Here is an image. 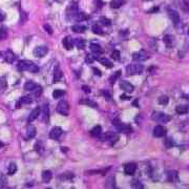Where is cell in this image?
I'll return each mask as SVG.
<instances>
[{
  "label": "cell",
  "mask_w": 189,
  "mask_h": 189,
  "mask_svg": "<svg viewBox=\"0 0 189 189\" xmlns=\"http://www.w3.org/2000/svg\"><path fill=\"white\" fill-rule=\"evenodd\" d=\"M17 68L20 72H31V73H38L39 72L38 65H36L34 62L29 61V60L19 61L17 64Z\"/></svg>",
  "instance_id": "1"
},
{
  "label": "cell",
  "mask_w": 189,
  "mask_h": 189,
  "mask_svg": "<svg viewBox=\"0 0 189 189\" xmlns=\"http://www.w3.org/2000/svg\"><path fill=\"white\" fill-rule=\"evenodd\" d=\"M144 70V66L140 63H134V64H129L126 67V74L128 76H134V75H140L142 74Z\"/></svg>",
  "instance_id": "2"
},
{
  "label": "cell",
  "mask_w": 189,
  "mask_h": 189,
  "mask_svg": "<svg viewBox=\"0 0 189 189\" xmlns=\"http://www.w3.org/2000/svg\"><path fill=\"white\" fill-rule=\"evenodd\" d=\"M98 138H99L101 141H103V142L107 141V142L111 143V145H113V144H115V143L119 140V134L108 131V132H105V134H101Z\"/></svg>",
  "instance_id": "3"
},
{
  "label": "cell",
  "mask_w": 189,
  "mask_h": 189,
  "mask_svg": "<svg viewBox=\"0 0 189 189\" xmlns=\"http://www.w3.org/2000/svg\"><path fill=\"white\" fill-rule=\"evenodd\" d=\"M151 119L158 123H167L170 120V117L164 113H161V111H154V113H152Z\"/></svg>",
  "instance_id": "4"
},
{
  "label": "cell",
  "mask_w": 189,
  "mask_h": 189,
  "mask_svg": "<svg viewBox=\"0 0 189 189\" xmlns=\"http://www.w3.org/2000/svg\"><path fill=\"white\" fill-rule=\"evenodd\" d=\"M113 124L116 126L117 130L120 131V132H124V134H129L132 131V128H131L130 125H128L126 123H121L118 120H113Z\"/></svg>",
  "instance_id": "5"
},
{
  "label": "cell",
  "mask_w": 189,
  "mask_h": 189,
  "mask_svg": "<svg viewBox=\"0 0 189 189\" xmlns=\"http://www.w3.org/2000/svg\"><path fill=\"white\" fill-rule=\"evenodd\" d=\"M57 111L59 113L63 115V116H68V113H70V104L66 101L62 100L57 105Z\"/></svg>",
  "instance_id": "6"
},
{
  "label": "cell",
  "mask_w": 189,
  "mask_h": 189,
  "mask_svg": "<svg viewBox=\"0 0 189 189\" xmlns=\"http://www.w3.org/2000/svg\"><path fill=\"white\" fill-rule=\"evenodd\" d=\"M89 47H90V50H91V52L93 53V55H95V57H93L95 60H98V59H99V55L103 54V52H104L101 45L98 43H90Z\"/></svg>",
  "instance_id": "7"
},
{
  "label": "cell",
  "mask_w": 189,
  "mask_h": 189,
  "mask_svg": "<svg viewBox=\"0 0 189 189\" xmlns=\"http://www.w3.org/2000/svg\"><path fill=\"white\" fill-rule=\"evenodd\" d=\"M47 52H48V48H47L46 46L40 45V46L36 47L35 50H34V52H33V54H34V56L37 57V58H42V57H44V56L46 55Z\"/></svg>",
  "instance_id": "8"
},
{
  "label": "cell",
  "mask_w": 189,
  "mask_h": 189,
  "mask_svg": "<svg viewBox=\"0 0 189 189\" xmlns=\"http://www.w3.org/2000/svg\"><path fill=\"white\" fill-rule=\"evenodd\" d=\"M149 57L148 55L144 53L143 50H140V52H136L132 54V59H134V61H137V62H141V61H145L147 60Z\"/></svg>",
  "instance_id": "9"
},
{
  "label": "cell",
  "mask_w": 189,
  "mask_h": 189,
  "mask_svg": "<svg viewBox=\"0 0 189 189\" xmlns=\"http://www.w3.org/2000/svg\"><path fill=\"white\" fill-rule=\"evenodd\" d=\"M166 132H167V129H166V127H164L162 125H157L154 128V136L157 138L164 137L166 134Z\"/></svg>",
  "instance_id": "10"
},
{
  "label": "cell",
  "mask_w": 189,
  "mask_h": 189,
  "mask_svg": "<svg viewBox=\"0 0 189 189\" xmlns=\"http://www.w3.org/2000/svg\"><path fill=\"white\" fill-rule=\"evenodd\" d=\"M163 41L164 43H165V45L168 48H171L172 46H175V36L172 35H165L163 37Z\"/></svg>",
  "instance_id": "11"
},
{
  "label": "cell",
  "mask_w": 189,
  "mask_h": 189,
  "mask_svg": "<svg viewBox=\"0 0 189 189\" xmlns=\"http://www.w3.org/2000/svg\"><path fill=\"white\" fill-rule=\"evenodd\" d=\"M168 15H169V18H170V20L172 21V23L175 24V25H177V24L180 23V15H179V13L177 12V11H175V10H170L168 12Z\"/></svg>",
  "instance_id": "12"
},
{
  "label": "cell",
  "mask_w": 189,
  "mask_h": 189,
  "mask_svg": "<svg viewBox=\"0 0 189 189\" xmlns=\"http://www.w3.org/2000/svg\"><path fill=\"white\" fill-rule=\"evenodd\" d=\"M137 170V165L134 163H128L124 166V172L127 175H134Z\"/></svg>",
  "instance_id": "13"
},
{
  "label": "cell",
  "mask_w": 189,
  "mask_h": 189,
  "mask_svg": "<svg viewBox=\"0 0 189 189\" xmlns=\"http://www.w3.org/2000/svg\"><path fill=\"white\" fill-rule=\"evenodd\" d=\"M62 129L60 127H54V128H52V130H50V139H53V140H58L59 138L61 137L62 136Z\"/></svg>",
  "instance_id": "14"
},
{
  "label": "cell",
  "mask_w": 189,
  "mask_h": 189,
  "mask_svg": "<svg viewBox=\"0 0 189 189\" xmlns=\"http://www.w3.org/2000/svg\"><path fill=\"white\" fill-rule=\"evenodd\" d=\"M120 87L122 88L123 90H125L126 93H132L134 90V86L132 84H131L130 82L126 81V80H124V81H121V83H120Z\"/></svg>",
  "instance_id": "15"
},
{
  "label": "cell",
  "mask_w": 189,
  "mask_h": 189,
  "mask_svg": "<svg viewBox=\"0 0 189 189\" xmlns=\"http://www.w3.org/2000/svg\"><path fill=\"white\" fill-rule=\"evenodd\" d=\"M62 43H63V46L65 47V50H73V47H74V40L72 39V37H70V36L65 37L63 39V41H62Z\"/></svg>",
  "instance_id": "16"
},
{
  "label": "cell",
  "mask_w": 189,
  "mask_h": 189,
  "mask_svg": "<svg viewBox=\"0 0 189 189\" xmlns=\"http://www.w3.org/2000/svg\"><path fill=\"white\" fill-rule=\"evenodd\" d=\"M3 59L5 60L8 63H13V62L16 60V56L12 50H6L4 54H3Z\"/></svg>",
  "instance_id": "17"
},
{
  "label": "cell",
  "mask_w": 189,
  "mask_h": 189,
  "mask_svg": "<svg viewBox=\"0 0 189 189\" xmlns=\"http://www.w3.org/2000/svg\"><path fill=\"white\" fill-rule=\"evenodd\" d=\"M78 11H79V10H78V4H77L76 2L70 3V5H68V8H67V15L73 18L74 15L78 12Z\"/></svg>",
  "instance_id": "18"
},
{
  "label": "cell",
  "mask_w": 189,
  "mask_h": 189,
  "mask_svg": "<svg viewBox=\"0 0 189 189\" xmlns=\"http://www.w3.org/2000/svg\"><path fill=\"white\" fill-rule=\"evenodd\" d=\"M62 74L63 73H62L60 66H56L55 70H54V82H55V83H57V82H59L60 80H61Z\"/></svg>",
  "instance_id": "19"
},
{
  "label": "cell",
  "mask_w": 189,
  "mask_h": 189,
  "mask_svg": "<svg viewBox=\"0 0 189 189\" xmlns=\"http://www.w3.org/2000/svg\"><path fill=\"white\" fill-rule=\"evenodd\" d=\"M39 115H40V107H36L35 109L31 113V115H29V119H27L29 123L33 122V121H35V120L38 118Z\"/></svg>",
  "instance_id": "20"
},
{
  "label": "cell",
  "mask_w": 189,
  "mask_h": 189,
  "mask_svg": "<svg viewBox=\"0 0 189 189\" xmlns=\"http://www.w3.org/2000/svg\"><path fill=\"white\" fill-rule=\"evenodd\" d=\"M41 177H42V181H43L44 183H48V182L52 180L53 173H52V171H50V170H44V171L42 172Z\"/></svg>",
  "instance_id": "21"
},
{
  "label": "cell",
  "mask_w": 189,
  "mask_h": 189,
  "mask_svg": "<svg viewBox=\"0 0 189 189\" xmlns=\"http://www.w3.org/2000/svg\"><path fill=\"white\" fill-rule=\"evenodd\" d=\"M73 19H74V20H76V21H78V22H81V21H83V20H86V19H87V16H86L84 13L79 12V11H78V12L74 15Z\"/></svg>",
  "instance_id": "22"
},
{
  "label": "cell",
  "mask_w": 189,
  "mask_h": 189,
  "mask_svg": "<svg viewBox=\"0 0 189 189\" xmlns=\"http://www.w3.org/2000/svg\"><path fill=\"white\" fill-rule=\"evenodd\" d=\"M72 29H73V32H75V33L83 34V33L86 31V26L82 25V24H75V25L72 26Z\"/></svg>",
  "instance_id": "23"
},
{
  "label": "cell",
  "mask_w": 189,
  "mask_h": 189,
  "mask_svg": "<svg viewBox=\"0 0 189 189\" xmlns=\"http://www.w3.org/2000/svg\"><path fill=\"white\" fill-rule=\"evenodd\" d=\"M80 104H85V105H88L90 107H93V108H97L98 107V104H97V102L93 101V100H89V99H82L79 101Z\"/></svg>",
  "instance_id": "24"
},
{
  "label": "cell",
  "mask_w": 189,
  "mask_h": 189,
  "mask_svg": "<svg viewBox=\"0 0 189 189\" xmlns=\"http://www.w3.org/2000/svg\"><path fill=\"white\" fill-rule=\"evenodd\" d=\"M124 4H125L124 0H111V8H113V9H119Z\"/></svg>",
  "instance_id": "25"
},
{
  "label": "cell",
  "mask_w": 189,
  "mask_h": 189,
  "mask_svg": "<svg viewBox=\"0 0 189 189\" xmlns=\"http://www.w3.org/2000/svg\"><path fill=\"white\" fill-rule=\"evenodd\" d=\"M188 106L187 105H179V106H177V108H175V111H177V113H179V115H185V113H188Z\"/></svg>",
  "instance_id": "26"
},
{
  "label": "cell",
  "mask_w": 189,
  "mask_h": 189,
  "mask_svg": "<svg viewBox=\"0 0 189 189\" xmlns=\"http://www.w3.org/2000/svg\"><path fill=\"white\" fill-rule=\"evenodd\" d=\"M109 170V168H106V169H101V170H88L86 171V175H105V173Z\"/></svg>",
  "instance_id": "27"
},
{
  "label": "cell",
  "mask_w": 189,
  "mask_h": 189,
  "mask_svg": "<svg viewBox=\"0 0 189 189\" xmlns=\"http://www.w3.org/2000/svg\"><path fill=\"white\" fill-rule=\"evenodd\" d=\"M74 43L76 44V46L78 47L79 50H84L85 48V40L84 39H80V38L75 39V40H74Z\"/></svg>",
  "instance_id": "28"
},
{
  "label": "cell",
  "mask_w": 189,
  "mask_h": 189,
  "mask_svg": "<svg viewBox=\"0 0 189 189\" xmlns=\"http://www.w3.org/2000/svg\"><path fill=\"white\" fill-rule=\"evenodd\" d=\"M101 134H102V128H101V126H99V125L95 126V127L90 130V134H91L93 137H99Z\"/></svg>",
  "instance_id": "29"
},
{
  "label": "cell",
  "mask_w": 189,
  "mask_h": 189,
  "mask_svg": "<svg viewBox=\"0 0 189 189\" xmlns=\"http://www.w3.org/2000/svg\"><path fill=\"white\" fill-rule=\"evenodd\" d=\"M36 128L34 127V126L29 125V127H27V130H26V134H27V138L29 139H33V138L36 136Z\"/></svg>",
  "instance_id": "30"
},
{
  "label": "cell",
  "mask_w": 189,
  "mask_h": 189,
  "mask_svg": "<svg viewBox=\"0 0 189 189\" xmlns=\"http://www.w3.org/2000/svg\"><path fill=\"white\" fill-rule=\"evenodd\" d=\"M98 60H99L100 63H101L102 65H104V66L108 67V68H111V67L113 66V62H111V60H108L107 58H99Z\"/></svg>",
  "instance_id": "31"
},
{
  "label": "cell",
  "mask_w": 189,
  "mask_h": 189,
  "mask_svg": "<svg viewBox=\"0 0 189 189\" xmlns=\"http://www.w3.org/2000/svg\"><path fill=\"white\" fill-rule=\"evenodd\" d=\"M36 87H37V84L34 83L33 81H27L25 84H24V89L29 90V91H33Z\"/></svg>",
  "instance_id": "32"
},
{
  "label": "cell",
  "mask_w": 189,
  "mask_h": 189,
  "mask_svg": "<svg viewBox=\"0 0 189 189\" xmlns=\"http://www.w3.org/2000/svg\"><path fill=\"white\" fill-rule=\"evenodd\" d=\"M65 95V91L62 89H55L53 91V97H54V99H59V98H61Z\"/></svg>",
  "instance_id": "33"
},
{
  "label": "cell",
  "mask_w": 189,
  "mask_h": 189,
  "mask_svg": "<svg viewBox=\"0 0 189 189\" xmlns=\"http://www.w3.org/2000/svg\"><path fill=\"white\" fill-rule=\"evenodd\" d=\"M167 177H168V181L171 183H175V181H177V175L175 171H169Z\"/></svg>",
  "instance_id": "34"
},
{
  "label": "cell",
  "mask_w": 189,
  "mask_h": 189,
  "mask_svg": "<svg viewBox=\"0 0 189 189\" xmlns=\"http://www.w3.org/2000/svg\"><path fill=\"white\" fill-rule=\"evenodd\" d=\"M120 76H121V70H118V72H116V73L113 74L111 78H109V82H111V84L116 83V81L118 80V79H119Z\"/></svg>",
  "instance_id": "35"
},
{
  "label": "cell",
  "mask_w": 189,
  "mask_h": 189,
  "mask_svg": "<svg viewBox=\"0 0 189 189\" xmlns=\"http://www.w3.org/2000/svg\"><path fill=\"white\" fill-rule=\"evenodd\" d=\"M8 87V82L5 77H0V91L4 90Z\"/></svg>",
  "instance_id": "36"
},
{
  "label": "cell",
  "mask_w": 189,
  "mask_h": 189,
  "mask_svg": "<svg viewBox=\"0 0 189 189\" xmlns=\"http://www.w3.org/2000/svg\"><path fill=\"white\" fill-rule=\"evenodd\" d=\"M32 102H33V100L29 96H23L22 98H20V100H19V103H21V104H31Z\"/></svg>",
  "instance_id": "37"
},
{
  "label": "cell",
  "mask_w": 189,
  "mask_h": 189,
  "mask_svg": "<svg viewBox=\"0 0 189 189\" xmlns=\"http://www.w3.org/2000/svg\"><path fill=\"white\" fill-rule=\"evenodd\" d=\"M35 150L37 151V152H40V154H42L43 152V149H44V145H43V143L41 142V141H38L37 143L35 144Z\"/></svg>",
  "instance_id": "38"
},
{
  "label": "cell",
  "mask_w": 189,
  "mask_h": 189,
  "mask_svg": "<svg viewBox=\"0 0 189 189\" xmlns=\"http://www.w3.org/2000/svg\"><path fill=\"white\" fill-rule=\"evenodd\" d=\"M93 29V33H95V34H97V35H103V34H104L102 27L100 25H98V24L93 25V29Z\"/></svg>",
  "instance_id": "39"
},
{
  "label": "cell",
  "mask_w": 189,
  "mask_h": 189,
  "mask_svg": "<svg viewBox=\"0 0 189 189\" xmlns=\"http://www.w3.org/2000/svg\"><path fill=\"white\" fill-rule=\"evenodd\" d=\"M16 171H17V165L15 163H12L11 165L9 166V170H8V173H9L10 175H13L16 173Z\"/></svg>",
  "instance_id": "40"
},
{
  "label": "cell",
  "mask_w": 189,
  "mask_h": 189,
  "mask_svg": "<svg viewBox=\"0 0 189 189\" xmlns=\"http://www.w3.org/2000/svg\"><path fill=\"white\" fill-rule=\"evenodd\" d=\"M8 37V31L5 27H0V41L4 40Z\"/></svg>",
  "instance_id": "41"
},
{
  "label": "cell",
  "mask_w": 189,
  "mask_h": 189,
  "mask_svg": "<svg viewBox=\"0 0 189 189\" xmlns=\"http://www.w3.org/2000/svg\"><path fill=\"white\" fill-rule=\"evenodd\" d=\"M42 116H43V121H47V120H48L50 113H48V107H47L46 105L43 107V113H42Z\"/></svg>",
  "instance_id": "42"
},
{
  "label": "cell",
  "mask_w": 189,
  "mask_h": 189,
  "mask_svg": "<svg viewBox=\"0 0 189 189\" xmlns=\"http://www.w3.org/2000/svg\"><path fill=\"white\" fill-rule=\"evenodd\" d=\"M169 99L167 96H161L160 98H159V103H160L161 105H166L167 103H168Z\"/></svg>",
  "instance_id": "43"
},
{
  "label": "cell",
  "mask_w": 189,
  "mask_h": 189,
  "mask_svg": "<svg viewBox=\"0 0 189 189\" xmlns=\"http://www.w3.org/2000/svg\"><path fill=\"white\" fill-rule=\"evenodd\" d=\"M100 22H101L103 25H106V26H109L111 24V21L109 20V19H107V18H105V17L100 18Z\"/></svg>",
  "instance_id": "44"
},
{
  "label": "cell",
  "mask_w": 189,
  "mask_h": 189,
  "mask_svg": "<svg viewBox=\"0 0 189 189\" xmlns=\"http://www.w3.org/2000/svg\"><path fill=\"white\" fill-rule=\"evenodd\" d=\"M111 57L113 60H120V52L119 50H113V52L111 53Z\"/></svg>",
  "instance_id": "45"
},
{
  "label": "cell",
  "mask_w": 189,
  "mask_h": 189,
  "mask_svg": "<svg viewBox=\"0 0 189 189\" xmlns=\"http://www.w3.org/2000/svg\"><path fill=\"white\" fill-rule=\"evenodd\" d=\"M33 93H35L36 97H39L41 93H42V87H41V86H39V85H37V87L33 90Z\"/></svg>",
  "instance_id": "46"
},
{
  "label": "cell",
  "mask_w": 189,
  "mask_h": 189,
  "mask_svg": "<svg viewBox=\"0 0 189 189\" xmlns=\"http://www.w3.org/2000/svg\"><path fill=\"white\" fill-rule=\"evenodd\" d=\"M105 186L106 187H113L115 186V177H109L107 181V183L105 184Z\"/></svg>",
  "instance_id": "47"
},
{
  "label": "cell",
  "mask_w": 189,
  "mask_h": 189,
  "mask_svg": "<svg viewBox=\"0 0 189 189\" xmlns=\"http://www.w3.org/2000/svg\"><path fill=\"white\" fill-rule=\"evenodd\" d=\"M131 185H132V187H134V188H143V185L140 183L139 181H132Z\"/></svg>",
  "instance_id": "48"
},
{
  "label": "cell",
  "mask_w": 189,
  "mask_h": 189,
  "mask_svg": "<svg viewBox=\"0 0 189 189\" xmlns=\"http://www.w3.org/2000/svg\"><path fill=\"white\" fill-rule=\"evenodd\" d=\"M101 93H102V95H103V96L105 97V99H106V100H108V101H109V100L111 99V93H108L107 90H102V91H101Z\"/></svg>",
  "instance_id": "49"
},
{
  "label": "cell",
  "mask_w": 189,
  "mask_h": 189,
  "mask_svg": "<svg viewBox=\"0 0 189 189\" xmlns=\"http://www.w3.org/2000/svg\"><path fill=\"white\" fill-rule=\"evenodd\" d=\"M43 27H44V29H45V31L50 34V35H52V34H53V29H52V26H50V24H45Z\"/></svg>",
  "instance_id": "50"
},
{
  "label": "cell",
  "mask_w": 189,
  "mask_h": 189,
  "mask_svg": "<svg viewBox=\"0 0 189 189\" xmlns=\"http://www.w3.org/2000/svg\"><path fill=\"white\" fill-rule=\"evenodd\" d=\"M120 99H121V100H125V101H128V100L131 99V97L128 96V95H125V93H123V95H121V96H120Z\"/></svg>",
  "instance_id": "51"
},
{
  "label": "cell",
  "mask_w": 189,
  "mask_h": 189,
  "mask_svg": "<svg viewBox=\"0 0 189 189\" xmlns=\"http://www.w3.org/2000/svg\"><path fill=\"white\" fill-rule=\"evenodd\" d=\"M93 74H95L96 76H98V77H101L102 73H101V70H100L99 68H96V67H93Z\"/></svg>",
  "instance_id": "52"
},
{
  "label": "cell",
  "mask_w": 189,
  "mask_h": 189,
  "mask_svg": "<svg viewBox=\"0 0 189 189\" xmlns=\"http://www.w3.org/2000/svg\"><path fill=\"white\" fill-rule=\"evenodd\" d=\"M93 60H95V59H93V56H89V55L86 56V59H85V61L87 62V63H93Z\"/></svg>",
  "instance_id": "53"
},
{
  "label": "cell",
  "mask_w": 189,
  "mask_h": 189,
  "mask_svg": "<svg viewBox=\"0 0 189 189\" xmlns=\"http://www.w3.org/2000/svg\"><path fill=\"white\" fill-rule=\"evenodd\" d=\"M82 90H84V93H89L90 87H88V86H86V85H83V86H82Z\"/></svg>",
  "instance_id": "54"
},
{
  "label": "cell",
  "mask_w": 189,
  "mask_h": 189,
  "mask_svg": "<svg viewBox=\"0 0 189 189\" xmlns=\"http://www.w3.org/2000/svg\"><path fill=\"white\" fill-rule=\"evenodd\" d=\"M4 18H5V16H4V15H3V14H1V13H0V22H2V21L4 20Z\"/></svg>",
  "instance_id": "55"
},
{
  "label": "cell",
  "mask_w": 189,
  "mask_h": 189,
  "mask_svg": "<svg viewBox=\"0 0 189 189\" xmlns=\"http://www.w3.org/2000/svg\"><path fill=\"white\" fill-rule=\"evenodd\" d=\"M3 146H4V144H3V143L0 141V148H1V147H3Z\"/></svg>",
  "instance_id": "56"
},
{
  "label": "cell",
  "mask_w": 189,
  "mask_h": 189,
  "mask_svg": "<svg viewBox=\"0 0 189 189\" xmlns=\"http://www.w3.org/2000/svg\"><path fill=\"white\" fill-rule=\"evenodd\" d=\"M148 1H150V0H148Z\"/></svg>",
  "instance_id": "57"
}]
</instances>
